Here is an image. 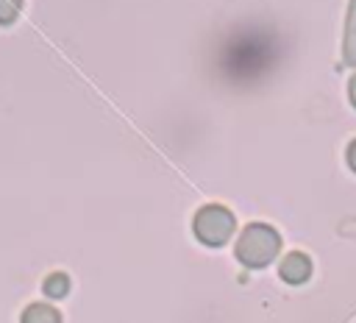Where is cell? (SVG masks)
Returning a JSON list of instances; mask_svg holds the SVG:
<instances>
[{
	"instance_id": "obj_1",
	"label": "cell",
	"mask_w": 356,
	"mask_h": 323,
	"mask_svg": "<svg viewBox=\"0 0 356 323\" xmlns=\"http://www.w3.org/2000/svg\"><path fill=\"white\" fill-rule=\"evenodd\" d=\"M278 251V234L270 226H248L236 242V259L248 267H264Z\"/></svg>"
},
{
	"instance_id": "obj_2",
	"label": "cell",
	"mask_w": 356,
	"mask_h": 323,
	"mask_svg": "<svg viewBox=\"0 0 356 323\" xmlns=\"http://www.w3.org/2000/svg\"><path fill=\"white\" fill-rule=\"evenodd\" d=\"M192 228H195V237H197L200 242L217 248V245H222V242L231 237V231H234V214H231L225 206L211 203V206H203V209L195 214Z\"/></svg>"
},
{
	"instance_id": "obj_3",
	"label": "cell",
	"mask_w": 356,
	"mask_h": 323,
	"mask_svg": "<svg viewBox=\"0 0 356 323\" xmlns=\"http://www.w3.org/2000/svg\"><path fill=\"white\" fill-rule=\"evenodd\" d=\"M312 265L303 253H289L284 262H281V278L289 281V284H300L306 276H309Z\"/></svg>"
},
{
	"instance_id": "obj_4",
	"label": "cell",
	"mask_w": 356,
	"mask_h": 323,
	"mask_svg": "<svg viewBox=\"0 0 356 323\" xmlns=\"http://www.w3.org/2000/svg\"><path fill=\"white\" fill-rule=\"evenodd\" d=\"M19 323H61V315H58V309H53L50 304H31V306L22 312Z\"/></svg>"
},
{
	"instance_id": "obj_5",
	"label": "cell",
	"mask_w": 356,
	"mask_h": 323,
	"mask_svg": "<svg viewBox=\"0 0 356 323\" xmlns=\"http://www.w3.org/2000/svg\"><path fill=\"white\" fill-rule=\"evenodd\" d=\"M44 295H50V298H64L67 292H70V278H67V273H50L47 278H44Z\"/></svg>"
},
{
	"instance_id": "obj_6",
	"label": "cell",
	"mask_w": 356,
	"mask_h": 323,
	"mask_svg": "<svg viewBox=\"0 0 356 323\" xmlns=\"http://www.w3.org/2000/svg\"><path fill=\"white\" fill-rule=\"evenodd\" d=\"M19 8H22V0H0V22L3 25L14 22L17 14H19Z\"/></svg>"
}]
</instances>
